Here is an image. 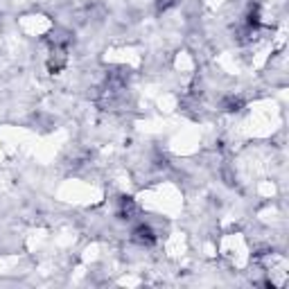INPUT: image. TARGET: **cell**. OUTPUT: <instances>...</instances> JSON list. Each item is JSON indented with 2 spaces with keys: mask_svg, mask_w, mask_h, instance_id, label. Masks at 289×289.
Masks as SVG:
<instances>
[{
  "mask_svg": "<svg viewBox=\"0 0 289 289\" xmlns=\"http://www.w3.org/2000/svg\"><path fill=\"white\" fill-rule=\"evenodd\" d=\"M133 240H136L140 246H151V244L156 242V233H154L151 226H147V224H138V226L133 228Z\"/></svg>",
  "mask_w": 289,
  "mask_h": 289,
  "instance_id": "cell-1",
  "label": "cell"
},
{
  "mask_svg": "<svg viewBox=\"0 0 289 289\" xmlns=\"http://www.w3.org/2000/svg\"><path fill=\"white\" fill-rule=\"evenodd\" d=\"M133 212H136V201L131 197H122L120 199V219H133Z\"/></svg>",
  "mask_w": 289,
  "mask_h": 289,
  "instance_id": "cell-2",
  "label": "cell"
},
{
  "mask_svg": "<svg viewBox=\"0 0 289 289\" xmlns=\"http://www.w3.org/2000/svg\"><path fill=\"white\" fill-rule=\"evenodd\" d=\"M222 106H224V111L235 113V111H240V109H242V99H240V97H233V95H230V97H226V99L222 102Z\"/></svg>",
  "mask_w": 289,
  "mask_h": 289,
  "instance_id": "cell-3",
  "label": "cell"
},
{
  "mask_svg": "<svg viewBox=\"0 0 289 289\" xmlns=\"http://www.w3.org/2000/svg\"><path fill=\"white\" fill-rule=\"evenodd\" d=\"M174 5H177V0H156V12L163 14V12H167V9H172Z\"/></svg>",
  "mask_w": 289,
  "mask_h": 289,
  "instance_id": "cell-4",
  "label": "cell"
},
{
  "mask_svg": "<svg viewBox=\"0 0 289 289\" xmlns=\"http://www.w3.org/2000/svg\"><path fill=\"white\" fill-rule=\"evenodd\" d=\"M246 25L253 27L256 30L257 25H260V14H257V9H253V12H249V16H246Z\"/></svg>",
  "mask_w": 289,
  "mask_h": 289,
  "instance_id": "cell-5",
  "label": "cell"
}]
</instances>
